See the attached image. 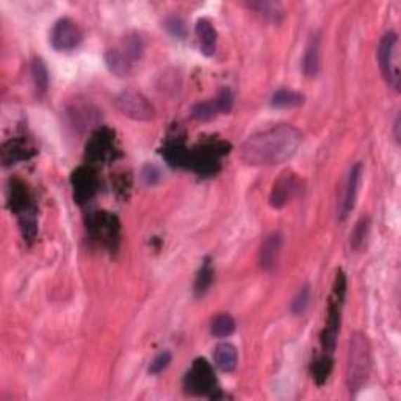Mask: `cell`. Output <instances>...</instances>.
Here are the masks:
<instances>
[{
	"instance_id": "6da1fadb",
	"label": "cell",
	"mask_w": 401,
	"mask_h": 401,
	"mask_svg": "<svg viewBox=\"0 0 401 401\" xmlns=\"http://www.w3.org/2000/svg\"><path fill=\"white\" fill-rule=\"evenodd\" d=\"M303 143L296 127L280 124L257 132L243 143L240 159L249 166H275L290 160Z\"/></svg>"
},
{
	"instance_id": "7a4b0ae2",
	"label": "cell",
	"mask_w": 401,
	"mask_h": 401,
	"mask_svg": "<svg viewBox=\"0 0 401 401\" xmlns=\"http://www.w3.org/2000/svg\"><path fill=\"white\" fill-rule=\"evenodd\" d=\"M372 372V348L364 332H353L346 356V386L356 393L365 386Z\"/></svg>"
},
{
	"instance_id": "3957f363",
	"label": "cell",
	"mask_w": 401,
	"mask_h": 401,
	"mask_svg": "<svg viewBox=\"0 0 401 401\" xmlns=\"http://www.w3.org/2000/svg\"><path fill=\"white\" fill-rule=\"evenodd\" d=\"M143 53H145L143 39L135 33H131L105 52V65L108 71L117 77H129L143 58Z\"/></svg>"
},
{
	"instance_id": "277c9868",
	"label": "cell",
	"mask_w": 401,
	"mask_h": 401,
	"mask_svg": "<svg viewBox=\"0 0 401 401\" xmlns=\"http://www.w3.org/2000/svg\"><path fill=\"white\" fill-rule=\"evenodd\" d=\"M345 294H346V277L343 275V271H337L328 301V317H326L324 328L320 336L322 350L323 353H328V355H332L336 350L338 329H341V317L345 303Z\"/></svg>"
},
{
	"instance_id": "5b68a950",
	"label": "cell",
	"mask_w": 401,
	"mask_h": 401,
	"mask_svg": "<svg viewBox=\"0 0 401 401\" xmlns=\"http://www.w3.org/2000/svg\"><path fill=\"white\" fill-rule=\"evenodd\" d=\"M229 143L218 138H210L201 143L199 146H196L193 151H190L188 166L193 171L204 176V178L213 176L218 173L221 166V157L229 152Z\"/></svg>"
},
{
	"instance_id": "8992f818",
	"label": "cell",
	"mask_w": 401,
	"mask_h": 401,
	"mask_svg": "<svg viewBox=\"0 0 401 401\" xmlns=\"http://www.w3.org/2000/svg\"><path fill=\"white\" fill-rule=\"evenodd\" d=\"M398 35L393 32L386 33L378 46V63L387 85L400 91L401 76L398 65Z\"/></svg>"
},
{
	"instance_id": "52a82bcc",
	"label": "cell",
	"mask_w": 401,
	"mask_h": 401,
	"mask_svg": "<svg viewBox=\"0 0 401 401\" xmlns=\"http://www.w3.org/2000/svg\"><path fill=\"white\" fill-rule=\"evenodd\" d=\"M88 230L90 235L102 246L117 251L119 244L121 224L117 215L108 212H96L88 220Z\"/></svg>"
},
{
	"instance_id": "ba28073f",
	"label": "cell",
	"mask_w": 401,
	"mask_h": 401,
	"mask_svg": "<svg viewBox=\"0 0 401 401\" xmlns=\"http://www.w3.org/2000/svg\"><path fill=\"white\" fill-rule=\"evenodd\" d=\"M113 104L121 114L133 121H151L155 114L151 102L135 90H124L118 93L113 99Z\"/></svg>"
},
{
	"instance_id": "9c48e42d",
	"label": "cell",
	"mask_w": 401,
	"mask_h": 401,
	"mask_svg": "<svg viewBox=\"0 0 401 401\" xmlns=\"http://www.w3.org/2000/svg\"><path fill=\"white\" fill-rule=\"evenodd\" d=\"M117 143H114V132L107 127H100L91 135L85 149V157L90 165L107 163L117 157Z\"/></svg>"
},
{
	"instance_id": "30bf717a",
	"label": "cell",
	"mask_w": 401,
	"mask_h": 401,
	"mask_svg": "<svg viewBox=\"0 0 401 401\" xmlns=\"http://www.w3.org/2000/svg\"><path fill=\"white\" fill-rule=\"evenodd\" d=\"M216 386V378L212 365L206 359H196L192 369L183 378V387L193 395H207Z\"/></svg>"
},
{
	"instance_id": "8fae6325",
	"label": "cell",
	"mask_w": 401,
	"mask_h": 401,
	"mask_svg": "<svg viewBox=\"0 0 401 401\" xmlns=\"http://www.w3.org/2000/svg\"><path fill=\"white\" fill-rule=\"evenodd\" d=\"M84 33L76 20L61 18L53 24L51 30V44L58 52H70L81 43Z\"/></svg>"
},
{
	"instance_id": "7c38bea8",
	"label": "cell",
	"mask_w": 401,
	"mask_h": 401,
	"mask_svg": "<svg viewBox=\"0 0 401 401\" xmlns=\"http://www.w3.org/2000/svg\"><path fill=\"white\" fill-rule=\"evenodd\" d=\"M71 185L74 192V199L77 204H86L98 192L99 179L91 165L79 166L71 176Z\"/></svg>"
},
{
	"instance_id": "4fadbf2b",
	"label": "cell",
	"mask_w": 401,
	"mask_h": 401,
	"mask_svg": "<svg viewBox=\"0 0 401 401\" xmlns=\"http://www.w3.org/2000/svg\"><path fill=\"white\" fill-rule=\"evenodd\" d=\"M298 190V179L291 171H284L275 182L273 190L270 193V206L273 209H282L290 202Z\"/></svg>"
},
{
	"instance_id": "5bb4252c",
	"label": "cell",
	"mask_w": 401,
	"mask_h": 401,
	"mask_svg": "<svg viewBox=\"0 0 401 401\" xmlns=\"http://www.w3.org/2000/svg\"><path fill=\"white\" fill-rule=\"evenodd\" d=\"M361 178H362V165L361 163H356V165H353V168L350 169L348 178H346V182H345L343 196L341 201V218L342 220H345L351 210L355 209L359 185H361Z\"/></svg>"
},
{
	"instance_id": "9a60e30c",
	"label": "cell",
	"mask_w": 401,
	"mask_h": 401,
	"mask_svg": "<svg viewBox=\"0 0 401 401\" xmlns=\"http://www.w3.org/2000/svg\"><path fill=\"white\" fill-rule=\"evenodd\" d=\"M282 251V235L271 234L265 239L259 249V263L263 271H273L277 267Z\"/></svg>"
},
{
	"instance_id": "2e32d148",
	"label": "cell",
	"mask_w": 401,
	"mask_h": 401,
	"mask_svg": "<svg viewBox=\"0 0 401 401\" xmlns=\"http://www.w3.org/2000/svg\"><path fill=\"white\" fill-rule=\"evenodd\" d=\"M35 154V149L25 138H11L2 147V162L5 166L15 165L18 162L29 160Z\"/></svg>"
},
{
	"instance_id": "e0dca14e",
	"label": "cell",
	"mask_w": 401,
	"mask_h": 401,
	"mask_svg": "<svg viewBox=\"0 0 401 401\" xmlns=\"http://www.w3.org/2000/svg\"><path fill=\"white\" fill-rule=\"evenodd\" d=\"M8 207L13 213H16L18 216L22 215L27 210H30L32 207H35L32 204V198L29 190H27L25 183L20 182L18 179L10 180L8 187Z\"/></svg>"
},
{
	"instance_id": "ac0fdd59",
	"label": "cell",
	"mask_w": 401,
	"mask_h": 401,
	"mask_svg": "<svg viewBox=\"0 0 401 401\" xmlns=\"http://www.w3.org/2000/svg\"><path fill=\"white\" fill-rule=\"evenodd\" d=\"M196 37L201 47V52L206 57H212L216 51V30L209 19L202 18L196 22Z\"/></svg>"
},
{
	"instance_id": "d6986e66",
	"label": "cell",
	"mask_w": 401,
	"mask_h": 401,
	"mask_svg": "<svg viewBox=\"0 0 401 401\" xmlns=\"http://www.w3.org/2000/svg\"><path fill=\"white\" fill-rule=\"evenodd\" d=\"M163 157L166 159V162L169 165L173 166H188V160H190V151L183 145V141L180 138H173L169 140L165 147L162 149Z\"/></svg>"
},
{
	"instance_id": "ffe728a7",
	"label": "cell",
	"mask_w": 401,
	"mask_h": 401,
	"mask_svg": "<svg viewBox=\"0 0 401 401\" xmlns=\"http://www.w3.org/2000/svg\"><path fill=\"white\" fill-rule=\"evenodd\" d=\"M215 365L224 373L234 372L237 362H239V355H237V348L229 342H223L220 345H216L215 353H213Z\"/></svg>"
},
{
	"instance_id": "44dd1931",
	"label": "cell",
	"mask_w": 401,
	"mask_h": 401,
	"mask_svg": "<svg viewBox=\"0 0 401 401\" xmlns=\"http://www.w3.org/2000/svg\"><path fill=\"white\" fill-rule=\"evenodd\" d=\"M318 67H320V38L318 35H312L303 58V71L305 77H315Z\"/></svg>"
},
{
	"instance_id": "7402d4cb",
	"label": "cell",
	"mask_w": 401,
	"mask_h": 401,
	"mask_svg": "<svg viewBox=\"0 0 401 401\" xmlns=\"http://www.w3.org/2000/svg\"><path fill=\"white\" fill-rule=\"evenodd\" d=\"M249 10H254L257 15L273 24H280L284 18V8L280 2H270V0H259V2L248 4Z\"/></svg>"
},
{
	"instance_id": "603a6c76",
	"label": "cell",
	"mask_w": 401,
	"mask_h": 401,
	"mask_svg": "<svg viewBox=\"0 0 401 401\" xmlns=\"http://www.w3.org/2000/svg\"><path fill=\"white\" fill-rule=\"evenodd\" d=\"M332 372V355H328V353H322L314 362H312L310 367V373L312 378L317 386H323Z\"/></svg>"
},
{
	"instance_id": "cb8c5ba5",
	"label": "cell",
	"mask_w": 401,
	"mask_h": 401,
	"mask_svg": "<svg viewBox=\"0 0 401 401\" xmlns=\"http://www.w3.org/2000/svg\"><path fill=\"white\" fill-rule=\"evenodd\" d=\"M213 268L210 265L209 261H204L202 267L199 268L198 275L195 277V285H193V291L196 298H202L204 295L207 294L209 289L212 287L213 282Z\"/></svg>"
},
{
	"instance_id": "d4e9b609",
	"label": "cell",
	"mask_w": 401,
	"mask_h": 401,
	"mask_svg": "<svg viewBox=\"0 0 401 401\" xmlns=\"http://www.w3.org/2000/svg\"><path fill=\"white\" fill-rule=\"evenodd\" d=\"M304 104V96L294 90H277L271 98V105L276 108H295Z\"/></svg>"
},
{
	"instance_id": "484cf974",
	"label": "cell",
	"mask_w": 401,
	"mask_h": 401,
	"mask_svg": "<svg viewBox=\"0 0 401 401\" xmlns=\"http://www.w3.org/2000/svg\"><path fill=\"white\" fill-rule=\"evenodd\" d=\"M32 77L38 96H44L47 93V88H49V71H47L44 61L38 57L32 60Z\"/></svg>"
},
{
	"instance_id": "4316f807",
	"label": "cell",
	"mask_w": 401,
	"mask_h": 401,
	"mask_svg": "<svg viewBox=\"0 0 401 401\" xmlns=\"http://www.w3.org/2000/svg\"><path fill=\"white\" fill-rule=\"evenodd\" d=\"M210 331L215 337L220 338L232 336L235 331V320L229 314L216 315L212 320V324H210Z\"/></svg>"
},
{
	"instance_id": "83f0119b",
	"label": "cell",
	"mask_w": 401,
	"mask_h": 401,
	"mask_svg": "<svg viewBox=\"0 0 401 401\" xmlns=\"http://www.w3.org/2000/svg\"><path fill=\"white\" fill-rule=\"evenodd\" d=\"M369 230H370V220L369 216H364V218L356 223V226L350 235V244L353 249H359L362 246L367 235H369Z\"/></svg>"
},
{
	"instance_id": "f1b7e54d",
	"label": "cell",
	"mask_w": 401,
	"mask_h": 401,
	"mask_svg": "<svg viewBox=\"0 0 401 401\" xmlns=\"http://www.w3.org/2000/svg\"><path fill=\"white\" fill-rule=\"evenodd\" d=\"M216 113H218V108L215 105V100L198 102L192 108V117L198 121H210L216 117Z\"/></svg>"
},
{
	"instance_id": "f546056e",
	"label": "cell",
	"mask_w": 401,
	"mask_h": 401,
	"mask_svg": "<svg viewBox=\"0 0 401 401\" xmlns=\"http://www.w3.org/2000/svg\"><path fill=\"white\" fill-rule=\"evenodd\" d=\"M309 301H310V290L308 285H304V287H301L300 291H298L294 303H291V312H294L295 315H303L305 309H308Z\"/></svg>"
},
{
	"instance_id": "4dcf8cb0",
	"label": "cell",
	"mask_w": 401,
	"mask_h": 401,
	"mask_svg": "<svg viewBox=\"0 0 401 401\" xmlns=\"http://www.w3.org/2000/svg\"><path fill=\"white\" fill-rule=\"evenodd\" d=\"M213 100H215L216 108H218V112L229 113L230 110H232L234 96H232V91H230L229 88H223V90H220V93L216 94V98Z\"/></svg>"
},
{
	"instance_id": "1f68e13d",
	"label": "cell",
	"mask_w": 401,
	"mask_h": 401,
	"mask_svg": "<svg viewBox=\"0 0 401 401\" xmlns=\"http://www.w3.org/2000/svg\"><path fill=\"white\" fill-rule=\"evenodd\" d=\"M171 362V353L169 351H162L160 355H157L154 357V361L149 365V373H152V375H159L163 370L166 369V367Z\"/></svg>"
},
{
	"instance_id": "d6a6232c",
	"label": "cell",
	"mask_w": 401,
	"mask_h": 401,
	"mask_svg": "<svg viewBox=\"0 0 401 401\" xmlns=\"http://www.w3.org/2000/svg\"><path fill=\"white\" fill-rule=\"evenodd\" d=\"M160 169L155 166V165H145V168H143V171H141V178L143 180H145L146 185H155L160 180Z\"/></svg>"
},
{
	"instance_id": "836d02e7",
	"label": "cell",
	"mask_w": 401,
	"mask_h": 401,
	"mask_svg": "<svg viewBox=\"0 0 401 401\" xmlns=\"http://www.w3.org/2000/svg\"><path fill=\"white\" fill-rule=\"evenodd\" d=\"M165 24H166V29L171 32L173 35L180 37V38L185 35V27H183V22L179 18H176V16L168 18Z\"/></svg>"
},
{
	"instance_id": "e575fe53",
	"label": "cell",
	"mask_w": 401,
	"mask_h": 401,
	"mask_svg": "<svg viewBox=\"0 0 401 401\" xmlns=\"http://www.w3.org/2000/svg\"><path fill=\"white\" fill-rule=\"evenodd\" d=\"M393 129H395V140L400 141V117H397L395 124H393Z\"/></svg>"
}]
</instances>
